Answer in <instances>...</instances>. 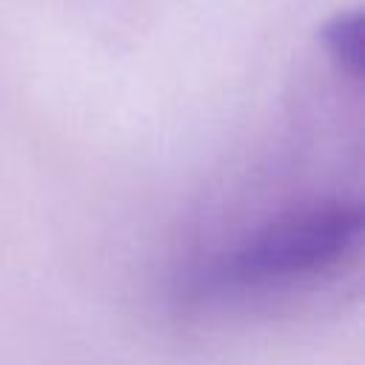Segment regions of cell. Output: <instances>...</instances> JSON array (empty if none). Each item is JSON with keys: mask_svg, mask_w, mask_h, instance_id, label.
I'll list each match as a JSON object with an SVG mask.
<instances>
[{"mask_svg": "<svg viewBox=\"0 0 365 365\" xmlns=\"http://www.w3.org/2000/svg\"><path fill=\"white\" fill-rule=\"evenodd\" d=\"M359 231L362 211L356 205L294 214L248 240L220 268V279L228 285H268L325 271L354 248Z\"/></svg>", "mask_w": 365, "mask_h": 365, "instance_id": "cell-1", "label": "cell"}, {"mask_svg": "<svg viewBox=\"0 0 365 365\" xmlns=\"http://www.w3.org/2000/svg\"><path fill=\"white\" fill-rule=\"evenodd\" d=\"M322 37H325L331 57L342 66V71H348L351 77H359L362 71V14L359 11L336 14L325 26Z\"/></svg>", "mask_w": 365, "mask_h": 365, "instance_id": "cell-2", "label": "cell"}]
</instances>
